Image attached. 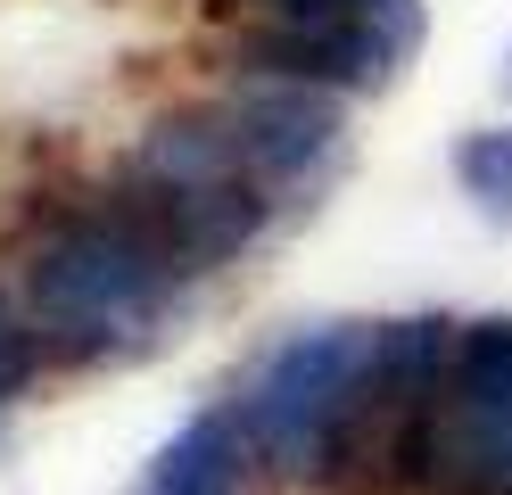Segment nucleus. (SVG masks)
<instances>
[{"mask_svg": "<svg viewBox=\"0 0 512 495\" xmlns=\"http://www.w3.org/2000/svg\"><path fill=\"white\" fill-rule=\"evenodd\" d=\"M455 182H463V198H471L488 223L512 231V124L463 132V141H455Z\"/></svg>", "mask_w": 512, "mask_h": 495, "instance_id": "9", "label": "nucleus"}, {"mask_svg": "<svg viewBox=\"0 0 512 495\" xmlns=\"http://www.w3.org/2000/svg\"><path fill=\"white\" fill-rule=\"evenodd\" d=\"M42 363H50V347H42V330L25 322V314H0V413L17 405L25 388L42 380Z\"/></svg>", "mask_w": 512, "mask_h": 495, "instance_id": "10", "label": "nucleus"}, {"mask_svg": "<svg viewBox=\"0 0 512 495\" xmlns=\"http://www.w3.org/2000/svg\"><path fill=\"white\" fill-rule=\"evenodd\" d=\"M0 314H17V297H9V289H0Z\"/></svg>", "mask_w": 512, "mask_h": 495, "instance_id": "12", "label": "nucleus"}, {"mask_svg": "<svg viewBox=\"0 0 512 495\" xmlns=\"http://www.w3.org/2000/svg\"><path fill=\"white\" fill-rule=\"evenodd\" d=\"M174 297H182V281L100 198V182L58 190L17 231V314L42 330L50 363H67V372L149 347L174 322Z\"/></svg>", "mask_w": 512, "mask_h": 495, "instance_id": "1", "label": "nucleus"}, {"mask_svg": "<svg viewBox=\"0 0 512 495\" xmlns=\"http://www.w3.org/2000/svg\"><path fill=\"white\" fill-rule=\"evenodd\" d=\"M397 42L380 33L364 9L356 17H240L223 66L232 75H290V83H323V91H380L397 75Z\"/></svg>", "mask_w": 512, "mask_h": 495, "instance_id": "5", "label": "nucleus"}, {"mask_svg": "<svg viewBox=\"0 0 512 495\" xmlns=\"http://www.w3.org/2000/svg\"><path fill=\"white\" fill-rule=\"evenodd\" d=\"M372 339H380V322L331 314V322L281 330V339L256 355V372L232 388V413L248 429L256 462H265V479L323 495V471H331L347 421H356V405H364Z\"/></svg>", "mask_w": 512, "mask_h": 495, "instance_id": "2", "label": "nucleus"}, {"mask_svg": "<svg viewBox=\"0 0 512 495\" xmlns=\"http://www.w3.org/2000/svg\"><path fill=\"white\" fill-rule=\"evenodd\" d=\"M256 479H265V462H256L232 405L190 413L149 462V495H256Z\"/></svg>", "mask_w": 512, "mask_h": 495, "instance_id": "7", "label": "nucleus"}, {"mask_svg": "<svg viewBox=\"0 0 512 495\" xmlns=\"http://www.w3.org/2000/svg\"><path fill=\"white\" fill-rule=\"evenodd\" d=\"M0 446H9V421H0Z\"/></svg>", "mask_w": 512, "mask_h": 495, "instance_id": "14", "label": "nucleus"}, {"mask_svg": "<svg viewBox=\"0 0 512 495\" xmlns=\"http://www.w3.org/2000/svg\"><path fill=\"white\" fill-rule=\"evenodd\" d=\"M124 165H141V174H157V182H182V190H240V182H256L215 99L157 108V116L141 124V141H133Z\"/></svg>", "mask_w": 512, "mask_h": 495, "instance_id": "6", "label": "nucleus"}, {"mask_svg": "<svg viewBox=\"0 0 512 495\" xmlns=\"http://www.w3.org/2000/svg\"><path fill=\"white\" fill-rule=\"evenodd\" d=\"M504 91H512V50H504Z\"/></svg>", "mask_w": 512, "mask_h": 495, "instance_id": "13", "label": "nucleus"}, {"mask_svg": "<svg viewBox=\"0 0 512 495\" xmlns=\"http://www.w3.org/2000/svg\"><path fill=\"white\" fill-rule=\"evenodd\" d=\"M364 0H215V17H356Z\"/></svg>", "mask_w": 512, "mask_h": 495, "instance_id": "11", "label": "nucleus"}, {"mask_svg": "<svg viewBox=\"0 0 512 495\" xmlns=\"http://www.w3.org/2000/svg\"><path fill=\"white\" fill-rule=\"evenodd\" d=\"M100 198L141 231L149 256L166 264L182 289L207 281V273H223V264H240L256 240H265V223H273V190H265V182H240V190H182V182L141 174V165H116V174L100 182Z\"/></svg>", "mask_w": 512, "mask_h": 495, "instance_id": "3", "label": "nucleus"}, {"mask_svg": "<svg viewBox=\"0 0 512 495\" xmlns=\"http://www.w3.org/2000/svg\"><path fill=\"white\" fill-rule=\"evenodd\" d=\"M455 396L512 413V314H479L455 330Z\"/></svg>", "mask_w": 512, "mask_h": 495, "instance_id": "8", "label": "nucleus"}, {"mask_svg": "<svg viewBox=\"0 0 512 495\" xmlns=\"http://www.w3.org/2000/svg\"><path fill=\"white\" fill-rule=\"evenodd\" d=\"M223 124L248 157V174L265 190H290L306 174H323L339 132H347V91H323V83H290V75H232L215 91Z\"/></svg>", "mask_w": 512, "mask_h": 495, "instance_id": "4", "label": "nucleus"}]
</instances>
